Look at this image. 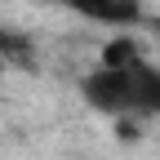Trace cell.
Segmentation results:
<instances>
[{
	"label": "cell",
	"mask_w": 160,
	"mask_h": 160,
	"mask_svg": "<svg viewBox=\"0 0 160 160\" xmlns=\"http://www.w3.org/2000/svg\"><path fill=\"white\" fill-rule=\"evenodd\" d=\"M40 5H71V0H40Z\"/></svg>",
	"instance_id": "obj_5"
},
{
	"label": "cell",
	"mask_w": 160,
	"mask_h": 160,
	"mask_svg": "<svg viewBox=\"0 0 160 160\" xmlns=\"http://www.w3.org/2000/svg\"><path fill=\"white\" fill-rule=\"evenodd\" d=\"M80 93L93 111H102L111 120L120 116H133V67L120 71V67H98L80 80Z\"/></svg>",
	"instance_id": "obj_1"
},
{
	"label": "cell",
	"mask_w": 160,
	"mask_h": 160,
	"mask_svg": "<svg viewBox=\"0 0 160 160\" xmlns=\"http://www.w3.org/2000/svg\"><path fill=\"white\" fill-rule=\"evenodd\" d=\"M67 9L80 13V18H89V22L120 27V31L142 22V0H71Z\"/></svg>",
	"instance_id": "obj_2"
},
{
	"label": "cell",
	"mask_w": 160,
	"mask_h": 160,
	"mask_svg": "<svg viewBox=\"0 0 160 160\" xmlns=\"http://www.w3.org/2000/svg\"><path fill=\"white\" fill-rule=\"evenodd\" d=\"M133 116H160V71L151 62L133 67Z\"/></svg>",
	"instance_id": "obj_3"
},
{
	"label": "cell",
	"mask_w": 160,
	"mask_h": 160,
	"mask_svg": "<svg viewBox=\"0 0 160 160\" xmlns=\"http://www.w3.org/2000/svg\"><path fill=\"white\" fill-rule=\"evenodd\" d=\"M151 31H156V40H160V22H151Z\"/></svg>",
	"instance_id": "obj_6"
},
{
	"label": "cell",
	"mask_w": 160,
	"mask_h": 160,
	"mask_svg": "<svg viewBox=\"0 0 160 160\" xmlns=\"http://www.w3.org/2000/svg\"><path fill=\"white\" fill-rule=\"evenodd\" d=\"M138 62H142V49H138L129 36H116V40H107V45H102V67L129 71V67H138Z\"/></svg>",
	"instance_id": "obj_4"
}]
</instances>
